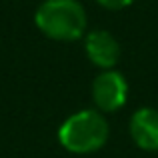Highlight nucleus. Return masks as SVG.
I'll return each instance as SVG.
<instances>
[{"label":"nucleus","instance_id":"2","mask_svg":"<svg viewBox=\"0 0 158 158\" xmlns=\"http://www.w3.org/2000/svg\"><path fill=\"white\" fill-rule=\"evenodd\" d=\"M34 24L46 38L74 42L84 36L88 18L78 0H44L36 8Z\"/></svg>","mask_w":158,"mask_h":158},{"label":"nucleus","instance_id":"1","mask_svg":"<svg viewBox=\"0 0 158 158\" xmlns=\"http://www.w3.org/2000/svg\"><path fill=\"white\" fill-rule=\"evenodd\" d=\"M110 126L106 114L96 108H84L70 114L58 128V142L72 154H92L108 142Z\"/></svg>","mask_w":158,"mask_h":158},{"label":"nucleus","instance_id":"5","mask_svg":"<svg viewBox=\"0 0 158 158\" xmlns=\"http://www.w3.org/2000/svg\"><path fill=\"white\" fill-rule=\"evenodd\" d=\"M132 142L146 152H158V110L142 106L132 112L128 122Z\"/></svg>","mask_w":158,"mask_h":158},{"label":"nucleus","instance_id":"4","mask_svg":"<svg viewBox=\"0 0 158 158\" xmlns=\"http://www.w3.org/2000/svg\"><path fill=\"white\" fill-rule=\"evenodd\" d=\"M86 58L100 70H114L120 60V42L104 28H94L84 36Z\"/></svg>","mask_w":158,"mask_h":158},{"label":"nucleus","instance_id":"3","mask_svg":"<svg viewBox=\"0 0 158 158\" xmlns=\"http://www.w3.org/2000/svg\"><path fill=\"white\" fill-rule=\"evenodd\" d=\"M92 100L102 114L118 112L128 100V82L118 70H102L92 82Z\"/></svg>","mask_w":158,"mask_h":158},{"label":"nucleus","instance_id":"6","mask_svg":"<svg viewBox=\"0 0 158 158\" xmlns=\"http://www.w3.org/2000/svg\"><path fill=\"white\" fill-rule=\"evenodd\" d=\"M98 4H100L102 8H106V10H124V8H128L134 0H96Z\"/></svg>","mask_w":158,"mask_h":158}]
</instances>
